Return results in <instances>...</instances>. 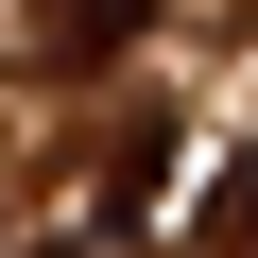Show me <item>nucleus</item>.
Listing matches in <instances>:
<instances>
[{
  "label": "nucleus",
  "instance_id": "obj_3",
  "mask_svg": "<svg viewBox=\"0 0 258 258\" xmlns=\"http://www.w3.org/2000/svg\"><path fill=\"white\" fill-rule=\"evenodd\" d=\"M35 258H52V241H35Z\"/></svg>",
  "mask_w": 258,
  "mask_h": 258
},
{
  "label": "nucleus",
  "instance_id": "obj_2",
  "mask_svg": "<svg viewBox=\"0 0 258 258\" xmlns=\"http://www.w3.org/2000/svg\"><path fill=\"white\" fill-rule=\"evenodd\" d=\"M189 241H207V258H258V138H241V155H224V189H207V207H189Z\"/></svg>",
  "mask_w": 258,
  "mask_h": 258
},
{
  "label": "nucleus",
  "instance_id": "obj_1",
  "mask_svg": "<svg viewBox=\"0 0 258 258\" xmlns=\"http://www.w3.org/2000/svg\"><path fill=\"white\" fill-rule=\"evenodd\" d=\"M155 35V0H52V52L69 69H103V52H138Z\"/></svg>",
  "mask_w": 258,
  "mask_h": 258
}]
</instances>
